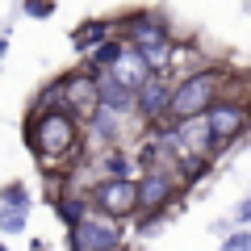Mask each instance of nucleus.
<instances>
[{
  "label": "nucleus",
  "instance_id": "nucleus-1",
  "mask_svg": "<svg viewBox=\"0 0 251 251\" xmlns=\"http://www.w3.org/2000/svg\"><path fill=\"white\" fill-rule=\"evenodd\" d=\"M29 143H34L38 159H46V163L67 159V155L80 147V130H75V117H72V113H63V109L38 113V122L29 126Z\"/></svg>",
  "mask_w": 251,
  "mask_h": 251
},
{
  "label": "nucleus",
  "instance_id": "nucleus-2",
  "mask_svg": "<svg viewBox=\"0 0 251 251\" xmlns=\"http://www.w3.org/2000/svg\"><path fill=\"white\" fill-rule=\"evenodd\" d=\"M214 75L201 72V75H188L176 92H172V105H168V117L172 122H197L201 113H209V100H214Z\"/></svg>",
  "mask_w": 251,
  "mask_h": 251
},
{
  "label": "nucleus",
  "instance_id": "nucleus-3",
  "mask_svg": "<svg viewBox=\"0 0 251 251\" xmlns=\"http://www.w3.org/2000/svg\"><path fill=\"white\" fill-rule=\"evenodd\" d=\"M130 29H134V50L143 54L147 67H168V59H172V38H168V29H163L159 21H151V17L134 21Z\"/></svg>",
  "mask_w": 251,
  "mask_h": 251
},
{
  "label": "nucleus",
  "instance_id": "nucleus-4",
  "mask_svg": "<svg viewBox=\"0 0 251 251\" xmlns=\"http://www.w3.org/2000/svg\"><path fill=\"white\" fill-rule=\"evenodd\" d=\"M59 100L67 109L63 113H75V117H97L100 113V88L92 75H72V80L59 84Z\"/></svg>",
  "mask_w": 251,
  "mask_h": 251
},
{
  "label": "nucleus",
  "instance_id": "nucleus-5",
  "mask_svg": "<svg viewBox=\"0 0 251 251\" xmlns=\"http://www.w3.org/2000/svg\"><path fill=\"white\" fill-rule=\"evenodd\" d=\"M117 226L105 218H84L80 226H72V247L75 251H117Z\"/></svg>",
  "mask_w": 251,
  "mask_h": 251
},
{
  "label": "nucleus",
  "instance_id": "nucleus-6",
  "mask_svg": "<svg viewBox=\"0 0 251 251\" xmlns=\"http://www.w3.org/2000/svg\"><path fill=\"white\" fill-rule=\"evenodd\" d=\"M205 126H209V134H214V143H226V138H234L247 126V109L234 105V100H222V105H209L205 113Z\"/></svg>",
  "mask_w": 251,
  "mask_h": 251
},
{
  "label": "nucleus",
  "instance_id": "nucleus-7",
  "mask_svg": "<svg viewBox=\"0 0 251 251\" xmlns=\"http://www.w3.org/2000/svg\"><path fill=\"white\" fill-rule=\"evenodd\" d=\"M97 205L105 209V214H130V209H138V184L134 180H105V184L97 188Z\"/></svg>",
  "mask_w": 251,
  "mask_h": 251
},
{
  "label": "nucleus",
  "instance_id": "nucleus-8",
  "mask_svg": "<svg viewBox=\"0 0 251 251\" xmlns=\"http://www.w3.org/2000/svg\"><path fill=\"white\" fill-rule=\"evenodd\" d=\"M168 197H172V180L163 176V172H151V176H143V184H138V209H143V214L159 209Z\"/></svg>",
  "mask_w": 251,
  "mask_h": 251
},
{
  "label": "nucleus",
  "instance_id": "nucleus-9",
  "mask_svg": "<svg viewBox=\"0 0 251 251\" xmlns=\"http://www.w3.org/2000/svg\"><path fill=\"white\" fill-rule=\"evenodd\" d=\"M138 105H143V117H163L172 105V92L163 88V80H147V88L138 92Z\"/></svg>",
  "mask_w": 251,
  "mask_h": 251
},
{
  "label": "nucleus",
  "instance_id": "nucleus-10",
  "mask_svg": "<svg viewBox=\"0 0 251 251\" xmlns=\"http://www.w3.org/2000/svg\"><path fill=\"white\" fill-rule=\"evenodd\" d=\"M0 226H4V230H21V226H25V205H4L0 209Z\"/></svg>",
  "mask_w": 251,
  "mask_h": 251
},
{
  "label": "nucleus",
  "instance_id": "nucleus-11",
  "mask_svg": "<svg viewBox=\"0 0 251 251\" xmlns=\"http://www.w3.org/2000/svg\"><path fill=\"white\" fill-rule=\"evenodd\" d=\"M109 29L105 25H84V29H75V46H80V50H88L92 42H97V38H105Z\"/></svg>",
  "mask_w": 251,
  "mask_h": 251
},
{
  "label": "nucleus",
  "instance_id": "nucleus-12",
  "mask_svg": "<svg viewBox=\"0 0 251 251\" xmlns=\"http://www.w3.org/2000/svg\"><path fill=\"white\" fill-rule=\"evenodd\" d=\"M226 251H251V234H234V239L226 243Z\"/></svg>",
  "mask_w": 251,
  "mask_h": 251
},
{
  "label": "nucleus",
  "instance_id": "nucleus-13",
  "mask_svg": "<svg viewBox=\"0 0 251 251\" xmlns=\"http://www.w3.org/2000/svg\"><path fill=\"white\" fill-rule=\"evenodd\" d=\"M25 9L34 13V17H46V13H50V0H29Z\"/></svg>",
  "mask_w": 251,
  "mask_h": 251
},
{
  "label": "nucleus",
  "instance_id": "nucleus-14",
  "mask_svg": "<svg viewBox=\"0 0 251 251\" xmlns=\"http://www.w3.org/2000/svg\"><path fill=\"white\" fill-rule=\"evenodd\" d=\"M239 222H251V201H243V205H239Z\"/></svg>",
  "mask_w": 251,
  "mask_h": 251
}]
</instances>
